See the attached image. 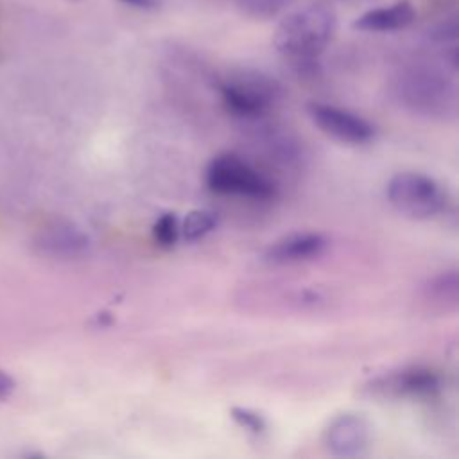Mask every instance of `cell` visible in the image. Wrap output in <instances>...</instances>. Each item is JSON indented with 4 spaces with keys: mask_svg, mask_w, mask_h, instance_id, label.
Returning <instances> with one entry per match:
<instances>
[{
    "mask_svg": "<svg viewBox=\"0 0 459 459\" xmlns=\"http://www.w3.org/2000/svg\"><path fill=\"white\" fill-rule=\"evenodd\" d=\"M455 70L446 65L411 63L393 79V95L407 111L436 120L454 118L457 113Z\"/></svg>",
    "mask_w": 459,
    "mask_h": 459,
    "instance_id": "obj_1",
    "label": "cell"
},
{
    "mask_svg": "<svg viewBox=\"0 0 459 459\" xmlns=\"http://www.w3.org/2000/svg\"><path fill=\"white\" fill-rule=\"evenodd\" d=\"M219 93L228 113L242 120H258L278 102L280 86L262 72L240 70L219 82Z\"/></svg>",
    "mask_w": 459,
    "mask_h": 459,
    "instance_id": "obj_5",
    "label": "cell"
},
{
    "mask_svg": "<svg viewBox=\"0 0 459 459\" xmlns=\"http://www.w3.org/2000/svg\"><path fill=\"white\" fill-rule=\"evenodd\" d=\"M362 389L368 396L378 400H421L439 393L441 377L427 366H405L371 378Z\"/></svg>",
    "mask_w": 459,
    "mask_h": 459,
    "instance_id": "obj_6",
    "label": "cell"
},
{
    "mask_svg": "<svg viewBox=\"0 0 459 459\" xmlns=\"http://www.w3.org/2000/svg\"><path fill=\"white\" fill-rule=\"evenodd\" d=\"M371 429L357 412H342L330 420L323 432L325 448L335 457H360L368 452Z\"/></svg>",
    "mask_w": 459,
    "mask_h": 459,
    "instance_id": "obj_8",
    "label": "cell"
},
{
    "mask_svg": "<svg viewBox=\"0 0 459 459\" xmlns=\"http://www.w3.org/2000/svg\"><path fill=\"white\" fill-rule=\"evenodd\" d=\"M217 226V213L212 210H192L183 222H179V237L188 242L206 237Z\"/></svg>",
    "mask_w": 459,
    "mask_h": 459,
    "instance_id": "obj_13",
    "label": "cell"
},
{
    "mask_svg": "<svg viewBox=\"0 0 459 459\" xmlns=\"http://www.w3.org/2000/svg\"><path fill=\"white\" fill-rule=\"evenodd\" d=\"M290 0H242V5L258 18H269L274 16L278 11H281Z\"/></svg>",
    "mask_w": 459,
    "mask_h": 459,
    "instance_id": "obj_16",
    "label": "cell"
},
{
    "mask_svg": "<svg viewBox=\"0 0 459 459\" xmlns=\"http://www.w3.org/2000/svg\"><path fill=\"white\" fill-rule=\"evenodd\" d=\"M13 391H14V380H13V377H11L7 371L0 369V400L7 398Z\"/></svg>",
    "mask_w": 459,
    "mask_h": 459,
    "instance_id": "obj_17",
    "label": "cell"
},
{
    "mask_svg": "<svg viewBox=\"0 0 459 459\" xmlns=\"http://www.w3.org/2000/svg\"><path fill=\"white\" fill-rule=\"evenodd\" d=\"M204 181L219 195L249 201H271L278 194V185L269 174L233 152L217 154L206 167Z\"/></svg>",
    "mask_w": 459,
    "mask_h": 459,
    "instance_id": "obj_3",
    "label": "cell"
},
{
    "mask_svg": "<svg viewBox=\"0 0 459 459\" xmlns=\"http://www.w3.org/2000/svg\"><path fill=\"white\" fill-rule=\"evenodd\" d=\"M414 14V7L409 0H396L394 4L366 11L355 20L353 27L366 32H393L411 25Z\"/></svg>",
    "mask_w": 459,
    "mask_h": 459,
    "instance_id": "obj_11",
    "label": "cell"
},
{
    "mask_svg": "<svg viewBox=\"0 0 459 459\" xmlns=\"http://www.w3.org/2000/svg\"><path fill=\"white\" fill-rule=\"evenodd\" d=\"M120 2L138 7V9H154L160 5V0H120Z\"/></svg>",
    "mask_w": 459,
    "mask_h": 459,
    "instance_id": "obj_18",
    "label": "cell"
},
{
    "mask_svg": "<svg viewBox=\"0 0 459 459\" xmlns=\"http://www.w3.org/2000/svg\"><path fill=\"white\" fill-rule=\"evenodd\" d=\"M231 418L237 421L238 427L246 429L247 432H251L255 436H258V434H262L265 430L264 418L258 412H255V411H251L247 407H233L231 409Z\"/></svg>",
    "mask_w": 459,
    "mask_h": 459,
    "instance_id": "obj_15",
    "label": "cell"
},
{
    "mask_svg": "<svg viewBox=\"0 0 459 459\" xmlns=\"http://www.w3.org/2000/svg\"><path fill=\"white\" fill-rule=\"evenodd\" d=\"M152 237L158 246L169 249L179 238V221L174 213H163L152 226Z\"/></svg>",
    "mask_w": 459,
    "mask_h": 459,
    "instance_id": "obj_14",
    "label": "cell"
},
{
    "mask_svg": "<svg viewBox=\"0 0 459 459\" xmlns=\"http://www.w3.org/2000/svg\"><path fill=\"white\" fill-rule=\"evenodd\" d=\"M335 13L325 5H307L287 14L274 32L276 50L298 68H310L332 41Z\"/></svg>",
    "mask_w": 459,
    "mask_h": 459,
    "instance_id": "obj_2",
    "label": "cell"
},
{
    "mask_svg": "<svg viewBox=\"0 0 459 459\" xmlns=\"http://www.w3.org/2000/svg\"><path fill=\"white\" fill-rule=\"evenodd\" d=\"M389 204L403 217L429 221L446 212L448 192L434 178L421 172H398L385 188Z\"/></svg>",
    "mask_w": 459,
    "mask_h": 459,
    "instance_id": "obj_4",
    "label": "cell"
},
{
    "mask_svg": "<svg viewBox=\"0 0 459 459\" xmlns=\"http://www.w3.org/2000/svg\"><path fill=\"white\" fill-rule=\"evenodd\" d=\"M457 289H459V281H457L455 269L443 271L427 281L423 289V298L434 308L446 312L457 307Z\"/></svg>",
    "mask_w": 459,
    "mask_h": 459,
    "instance_id": "obj_12",
    "label": "cell"
},
{
    "mask_svg": "<svg viewBox=\"0 0 459 459\" xmlns=\"http://www.w3.org/2000/svg\"><path fill=\"white\" fill-rule=\"evenodd\" d=\"M36 246L41 253L54 258H77L90 247L88 235L68 221H52L36 235Z\"/></svg>",
    "mask_w": 459,
    "mask_h": 459,
    "instance_id": "obj_10",
    "label": "cell"
},
{
    "mask_svg": "<svg viewBox=\"0 0 459 459\" xmlns=\"http://www.w3.org/2000/svg\"><path fill=\"white\" fill-rule=\"evenodd\" d=\"M328 240L319 231H296L274 240L264 253L271 265H294L323 255Z\"/></svg>",
    "mask_w": 459,
    "mask_h": 459,
    "instance_id": "obj_9",
    "label": "cell"
},
{
    "mask_svg": "<svg viewBox=\"0 0 459 459\" xmlns=\"http://www.w3.org/2000/svg\"><path fill=\"white\" fill-rule=\"evenodd\" d=\"M308 115L312 122L328 136L350 143L362 145L375 138V126L364 117L333 104L312 102L308 104Z\"/></svg>",
    "mask_w": 459,
    "mask_h": 459,
    "instance_id": "obj_7",
    "label": "cell"
}]
</instances>
